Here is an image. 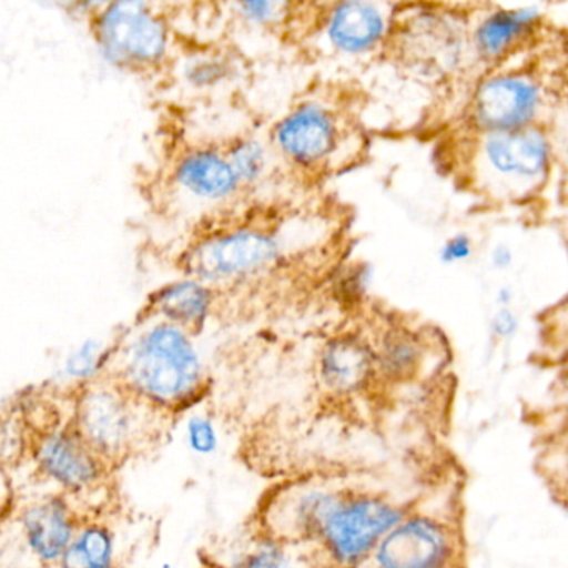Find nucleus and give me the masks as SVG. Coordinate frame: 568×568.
<instances>
[{
	"instance_id": "obj_1",
	"label": "nucleus",
	"mask_w": 568,
	"mask_h": 568,
	"mask_svg": "<svg viewBox=\"0 0 568 568\" xmlns=\"http://www.w3.org/2000/svg\"><path fill=\"white\" fill-rule=\"evenodd\" d=\"M112 378L168 418L199 404L207 382L194 342L171 322L154 325L132 342Z\"/></svg>"
},
{
	"instance_id": "obj_2",
	"label": "nucleus",
	"mask_w": 568,
	"mask_h": 568,
	"mask_svg": "<svg viewBox=\"0 0 568 568\" xmlns=\"http://www.w3.org/2000/svg\"><path fill=\"white\" fill-rule=\"evenodd\" d=\"M68 418L112 467L145 450L168 420L115 378H102L74 392Z\"/></svg>"
},
{
	"instance_id": "obj_3",
	"label": "nucleus",
	"mask_w": 568,
	"mask_h": 568,
	"mask_svg": "<svg viewBox=\"0 0 568 568\" xmlns=\"http://www.w3.org/2000/svg\"><path fill=\"white\" fill-rule=\"evenodd\" d=\"M408 514L381 491L342 487L312 548L325 568H361Z\"/></svg>"
},
{
	"instance_id": "obj_4",
	"label": "nucleus",
	"mask_w": 568,
	"mask_h": 568,
	"mask_svg": "<svg viewBox=\"0 0 568 568\" xmlns=\"http://www.w3.org/2000/svg\"><path fill=\"white\" fill-rule=\"evenodd\" d=\"M28 457L44 484L78 504L101 494L114 470L82 438L69 418L39 425L32 430L29 434Z\"/></svg>"
},
{
	"instance_id": "obj_5",
	"label": "nucleus",
	"mask_w": 568,
	"mask_h": 568,
	"mask_svg": "<svg viewBox=\"0 0 568 568\" xmlns=\"http://www.w3.org/2000/svg\"><path fill=\"white\" fill-rule=\"evenodd\" d=\"M457 525L428 514H408L378 545L374 568H462Z\"/></svg>"
},
{
	"instance_id": "obj_6",
	"label": "nucleus",
	"mask_w": 568,
	"mask_h": 568,
	"mask_svg": "<svg viewBox=\"0 0 568 568\" xmlns=\"http://www.w3.org/2000/svg\"><path fill=\"white\" fill-rule=\"evenodd\" d=\"M341 490L342 487L324 480L294 481L278 487L265 500L258 530L291 547L298 544L312 547Z\"/></svg>"
},
{
	"instance_id": "obj_7",
	"label": "nucleus",
	"mask_w": 568,
	"mask_h": 568,
	"mask_svg": "<svg viewBox=\"0 0 568 568\" xmlns=\"http://www.w3.org/2000/svg\"><path fill=\"white\" fill-rule=\"evenodd\" d=\"M84 518L78 501L52 490L24 501L14 521L31 560L58 567Z\"/></svg>"
},
{
	"instance_id": "obj_8",
	"label": "nucleus",
	"mask_w": 568,
	"mask_h": 568,
	"mask_svg": "<svg viewBox=\"0 0 568 568\" xmlns=\"http://www.w3.org/2000/svg\"><path fill=\"white\" fill-rule=\"evenodd\" d=\"M275 257V244L262 232H232L189 252L185 268L202 281H232L267 267Z\"/></svg>"
},
{
	"instance_id": "obj_9",
	"label": "nucleus",
	"mask_w": 568,
	"mask_h": 568,
	"mask_svg": "<svg viewBox=\"0 0 568 568\" xmlns=\"http://www.w3.org/2000/svg\"><path fill=\"white\" fill-rule=\"evenodd\" d=\"M99 32L108 51L125 61H158L168 44L161 21L138 2L109 6L99 21Z\"/></svg>"
},
{
	"instance_id": "obj_10",
	"label": "nucleus",
	"mask_w": 568,
	"mask_h": 568,
	"mask_svg": "<svg viewBox=\"0 0 568 568\" xmlns=\"http://www.w3.org/2000/svg\"><path fill=\"white\" fill-rule=\"evenodd\" d=\"M377 357L371 345L354 335L334 338L318 361L322 390L337 400L364 394L377 377Z\"/></svg>"
},
{
	"instance_id": "obj_11",
	"label": "nucleus",
	"mask_w": 568,
	"mask_h": 568,
	"mask_svg": "<svg viewBox=\"0 0 568 568\" xmlns=\"http://www.w3.org/2000/svg\"><path fill=\"white\" fill-rule=\"evenodd\" d=\"M275 135L288 158L312 164L322 161L334 148V122L324 109L304 105L281 122Z\"/></svg>"
},
{
	"instance_id": "obj_12",
	"label": "nucleus",
	"mask_w": 568,
	"mask_h": 568,
	"mask_svg": "<svg viewBox=\"0 0 568 568\" xmlns=\"http://www.w3.org/2000/svg\"><path fill=\"white\" fill-rule=\"evenodd\" d=\"M535 105L537 91L534 85L521 79H495L478 92L477 115L488 128H517L531 118Z\"/></svg>"
},
{
	"instance_id": "obj_13",
	"label": "nucleus",
	"mask_w": 568,
	"mask_h": 568,
	"mask_svg": "<svg viewBox=\"0 0 568 568\" xmlns=\"http://www.w3.org/2000/svg\"><path fill=\"white\" fill-rule=\"evenodd\" d=\"M487 155L491 165L505 174L537 175L547 164L548 148L538 132H510L494 135Z\"/></svg>"
},
{
	"instance_id": "obj_14",
	"label": "nucleus",
	"mask_w": 568,
	"mask_h": 568,
	"mask_svg": "<svg viewBox=\"0 0 568 568\" xmlns=\"http://www.w3.org/2000/svg\"><path fill=\"white\" fill-rule=\"evenodd\" d=\"M179 181L202 199H224L237 189L239 175L231 161L211 151L187 155L179 165Z\"/></svg>"
},
{
	"instance_id": "obj_15",
	"label": "nucleus",
	"mask_w": 568,
	"mask_h": 568,
	"mask_svg": "<svg viewBox=\"0 0 568 568\" xmlns=\"http://www.w3.org/2000/svg\"><path fill=\"white\" fill-rule=\"evenodd\" d=\"M58 568H119L118 537L111 525L85 517Z\"/></svg>"
},
{
	"instance_id": "obj_16",
	"label": "nucleus",
	"mask_w": 568,
	"mask_h": 568,
	"mask_svg": "<svg viewBox=\"0 0 568 568\" xmlns=\"http://www.w3.org/2000/svg\"><path fill=\"white\" fill-rule=\"evenodd\" d=\"M384 32L381 12L364 2L338 6L328 22V36L338 49L361 52L371 49Z\"/></svg>"
},
{
	"instance_id": "obj_17",
	"label": "nucleus",
	"mask_w": 568,
	"mask_h": 568,
	"mask_svg": "<svg viewBox=\"0 0 568 568\" xmlns=\"http://www.w3.org/2000/svg\"><path fill=\"white\" fill-rule=\"evenodd\" d=\"M375 357L378 375L385 381L394 384L412 381L420 367V342L412 332L392 328L382 337Z\"/></svg>"
},
{
	"instance_id": "obj_18",
	"label": "nucleus",
	"mask_w": 568,
	"mask_h": 568,
	"mask_svg": "<svg viewBox=\"0 0 568 568\" xmlns=\"http://www.w3.org/2000/svg\"><path fill=\"white\" fill-rule=\"evenodd\" d=\"M211 297L204 285L199 282H179L161 292L158 307L171 324L181 328H191L201 324L207 315Z\"/></svg>"
},
{
	"instance_id": "obj_19",
	"label": "nucleus",
	"mask_w": 568,
	"mask_h": 568,
	"mask_svg": "<svg viewBox=\"0 0 568 568\" xmlns=\"http://www.w3.org/2000/svg\"><path fill=\"white\" fill-rule=\"evenodd\" d=\"M222 568H292L291 545L258 530Z\"/></svg>"
},
{
	"instance_id": "obj_20",
	"label": "nucleus",
	"mask_w": 568,
	"mask_h": 568,
	"mask_svg": "<svg viewBox=\"0 0 568 568\" xmlns=\"http://www.w3.org/2000/svg\"><path fill=\"white\" fill-rule=\"evenodd\" d=\"M537 18V12L525 11L497 12L478 31V45L488 55L504 51Z\"/></svg>"
},
{
	"instance_id": "obj_21",
	"label": "nucleus",
	"mask_w": 568,
	"mask_h": 568,
	"mask_svg": "<svg viewBox=\"0 0 568 568\" xmlns=\"http://www.w3.org/2000/svg\"><path fill=\"white\" fill-rule=\"evenodd\" d=\"M104 365L102 345L98 342H85L82 347L65 358L64 367H62V381L74 385V392L81 390V388L102 381L101 372Z\"/></svg>"
},
{
	"instance_id": "obj_22",
	"label": "nucleus",
	"mask_w": 568,
	"mask_h": 568,
	"mask_svg": "<svg viewBox=\"0 0 568 568\" xmlns=\"http://www.w3.org/2000/svg\"><path fill=\"white\" fill-rule=\"evenodd\" d=\"M184 444L195 457L209 458L217 454L222 437L217 422L205 412H189L184 418Z\"/></svg>"
},
{
	"instance_id": "obj_23",
	"label": "nucleus",
	"mask_w": 568,
	"mask_h": 568,
	"mask_svg": "<svg viewBox=\"0 0 568 568\" xmlns=\"http://www.w3.org/2000/svg\"><path fill=\"white\" fill-rule=\"evenodd\" d=\"M231 164L234 165L239 178L252 181L257 179L264 169V152L254 142H242L232 151Z\"/></svg>"
},
{
	"instance_id": "obj_24",
	"label": "nucleus",
	"mask_w": 568,
	"mask_h": 568,
	"mask_svg": "<svg viewBox=\"0 0 568 568\" xmlns=\"http://www.w3.org/2000/svg\"><path fill=\"white\" fill-rule=\"evenodd\" d=\"M224 78V65L217 61L197 62L189 71V79L197 84H212Z\"/></svg>"
},
{
	"instance_id": "obj_25",
	"label": "nucleus",
	"mask_w": 568,
	"mask_h": 568,
	"mask_svg": "<svg viewBox=\"0 0 568 568\" xmlns=\"http://www.w3.org/2000/svg\"><path fill=\"white\" fill-rule=\"evenodd\" d=\"M241 8L245 16L254 19V21L268 22L277 18L278 9L282 6L274 4V2H251V4H244Z\"/></svg>"
},
{
	"instance_id": "obj_26",
	"label": "nucleus",
	"mask_w": 568,
	"mask_h": 568,
	"mask_svg": "<svg viewBox=\"0 0 568 568\" xmlns=\"http://www.w3.org/2000/svg\"><path fill=\"white\" fill-rule=\"evenodd\" d=\"M471 245L467 237H455L445 245L442 251V258L445 262H458L464 261L470 255Z\"/></svg>"
},
{
	"instance_id": "obj_27",
	"label": "nucleus",
	"mask_w": 568,
	"mask_h": 568,
	"mask_svg": "<svg viewBox=\"0 0 568 568\" xmlns=\"http://www.w3.org/2000/svg\"><path fill=\"white\" fill-rule=\"evenodd\" d=\"M517 325L515 315L510 311H505V308L498 312L494 317V322H491V328H494L498 337H510L517 331Z\"/></svg>"
},
{
	"instance_id": "obj_28",
	"label": "nucleus",
	"mask_w": 568,
	"mask_h": 568,
	"mask_svg": "<svg viewBox=\"0 0 568 568\" xmlns=\"http://www.w3.org/2000/svg\"><path fill=\"white\" fill-rule=\"evenodd\" d=\"M565 454H567V460L561 462L560 468L554 471V488L557 497L568 505V445Z\"/></svg>"
},
{
	"instance_id": "obj_29",
	"label": "nucleus",
	"mask_w": 568,
	"mask_h": 568,
	"mask_svg": "<svg viewBox=\"0 0 568 568\" xmlns=\"http://www.w3.org/2000/svg\"><path fill=\"white\" fill-rule=\"evenodd\" d=\"M494 262L497 267H507L511 262L510 251L505 247H498L494 254Z\"/></svg>"
},
{
	"instance_id": "obj_30",
	"label": "nucleus",
	"mask_w": 568,
	"mask_h": 568,
	"mask_svg": "<svg viewBox=\"0 0 568 568\" xmlns=\"http://www.w3.org/2000/svg\"><path fill=\"white\" fill-rule=\"evenodd\" d=\"M21 568H58V567H52V565L36 564V561H32V564L28 565V567H21Z\"/></svg>"
},
{
	"instance_id": "obj_31",
	"label": "nucleus",
	"mask_w": 568,
	"mask_h": 568,
	"mask_svg": "<svg viewBox=\"0 0 568 568\" xmlns=\"http://www.w3.org/2000/svg\"><path fill=\"white\" fill-rule=\"evenodd\" d=\"M565 387H567V394H568V374H567V377H565Z\"/></svg>"
}]
</instances>
